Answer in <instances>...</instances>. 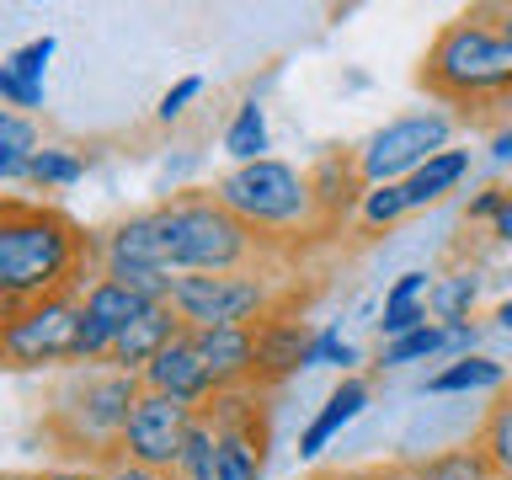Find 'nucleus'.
Wrapping results in <instances>:
<instances>
[{
	"label": "nucleus",
	"mask_w": 512,
	"mask_h": 480,
	"mask_svg": "<svg viewBox=\"0 0 512 480\" xmlns=\"http://www.w3.org/2000/svg\"><path fill=\"white\" fill-rule=\"evenodd\" d=\"M400 475H406V480H496L491 464H486V454L475 448V438L459 443V448H438V454L406 464Z\"/></svg>",
	"instance_id": "obj_18"
},
{
	"label": "nucleus",
	"mask_w": 512,
	"mask_h": 480,
	"mask_svg": "<svg viewBox=\"0 0 512 480\" xmlns=\"http://www.w3.org/2000/svg\"><path fill=\"white\" fill-rule=\"evenodd\" d=\"M464 176H470V150H443V155H432L422 171L406 182V192H411V208H427V203H438V198H448Z\"/></svg>",
	"instance_id": "obj_19"
},
{
	"label": "nucleus",
	"mask_w": 512,
	"mask_h": 480,
	"mask_svg": "<svg viewBox=\"0 0 512 480\" xmlns=\"http://www.w3.org/2000/svg\"><path fill=\"white\" fill-rule=\"evenodd\" d=\"M491 160H496V166H512V123L491 139Z\"/></svg>",
	"instance_id": "obj_36"
},
{
	"label": "nucleus",
	"mask_w": 512,
	"mask_h": 480,
	"mask_svg": "<svg viewBox=\"0 0 512 480\" xmlns=\"http://www.w3.org/2000/svg\"><path fill=\"white\" fill-rule=\"evenodd\" d=\"M507 192H512V187H486V192H480V198L470 203V219L496 224V219H502V208H507Z\"/></svg>",
	"instance_id": "obj_33"
},
{
	"label": "nucleus",
	"mask_w": 512,
	"mask_h": 480,
	"mask_svg": "<svg viewBox=\"0 0 512 480\" xmlns=\"http://www.w3.org/2000/svg\"><path fill=\"white\" fill-rule=\"evenodd\" d=\"M358 214H363V230H390V224H400L406 214H416V208H411L406 182H384V187H368L363 192Z\"/></svg>",
	"instance_id": "obj_26"
},
{
	"label": "nucleus",
	"mask_w": 512,
	"mask_h": 480,
	"mask_svg": "<svg viewBox=\"0 0 512 480\" xmlns=\"http://www.w3.org/2000/svg\"><path fill=\"white\" fill-rule=\"evenodd\" d=\"M43 480H102L96 464H54V470H43Z\"/></svg>",
	"instance_id": "obj_35"
},
{
	"label": "nucleus",
	"mask_w": 512,
	"mask_h": 480,
	"mask_svg": "<svg viewBox=\"0 0 512 480\" xmlns=\"http://www.w3.org/2000/svg\"><path fill=\"white\" fill-rule=\"evenodd\" d=\"M214 198L230 208L235 219H246L256 235L278 240V235H304V230H326L310 187V171L288 166V160L267 155L251 166H230L214 182Z\"/></svg>",
	"instance_id": "obj_5"
},
{
	"label": "nucleus",
	"mask_w": 512,
	"mask_h": 480,
	"mask_svg": "<svg viewBox=\"0 0 512 480\" xmlns=\"http://www.w3.org/2000/svg\"><path fill=\"white\" fill-rule=\"evenodd\" d=\"M363 406H368V379H358V374H347L336 390L326 395V406L315 411V422L299 432V459H320L331 448V438L342 432L347 422H358L363 416Z\"/></svg>",
	"instance_id": "obj_14"
},
{
	"label": "nucleus",
	"mask_w": 512,
	"mask_h": 480,
	"mask_svg": "<svg viewBox=\"0 0 512 480\" xmlns=\"http://www.w3.org/2000/svg\"><path fill=\"white\" fill-rule=\"evenodd\" d=\"M427 294H432L427 272H400V278L390 283V294H384V304H411V299H427Z\"/></svg>",
	"instance_id": "obj_32"
},
{
	"label": "nucleus",
	"mask_w": 512,
	"mask_h": 480,
	"mask_svg": "<svg viewBox=\"0 0 512 480\" xmlns=\"http://www.w3.org/2000/svg\"><path fill=\"white\" fill-rule=\"evenodd\" d=\"M491 230H496V235H502V240H512V192H507V208H502V219H496V224H491Z\"/></svg>",
	"instance_id": "obj_37"
},
{
	"label": "nucleus",
	"mask_w": 512,
	"mask_h": 480,
	"mask_svg": "<svg viewBox=\"0 0 512 480\" xmlns=\"http://www.w3.org/2000/svg\"><path fill=\"white\" fill-rule=\"evenodd\" d=\"M427 96L448 107H480L512 96V38L491 22V11L459 16L432 38L422 70H416Z\"/></svg>",
	"instance_id": "obj_4"
},
{
	"label": "nucleus",
	"mask_w": 512,
	"mask_h": 480,
	"mask_svg": "<svg viewBox=\"0 0 512 480\" xmlns=\"http://www.w3.org/2000/svg\"><path fill=\"white\" fill-rule=\"evenodd\" d=\"M443 326L432 320V326L422 331H411V336H400V342H379V363L384 368H406V363H427V358H443Z\"/></svg>",
	"instance_id": "obj_27"
},
{
	"label": "nucleus",
	"mask_w": 512,
	"mask_h": 480,
	"mask_svg": "<svg viewBox=\"0 0 512 480\" xmlns=\"http://www.w3.org/2000/svg\"><path fill=\"white\" fill-rule=\"evenodd\" d=\"M310 187H315V203H320V219L326 224H336L352 203H363V192H368L363 171H358V155H347V150L320 155L310 166Z\"/></svg>",
	"instance_id": "obj_15"
},
{
	"label": "nucleus",
	"mask_w": 512,
	"mask_h": 480,
	"mask_svg": "<svg viewBox=\"0 0 512 480\" xmlns=\"http://www.w3.org/2000/svg\"><path fill=\"white\" fill-rule=\"evenodd\" d=\"M272 240L235 219L214 192L176 198L118 219L96 240V278H118L144 299H166L171 278L187 272H262Z\"/></svg>",
	"instance_id": "obj_1"
},
{
	"label": "nucleus",
	"mask_w": 512,
	"mask_h": 480,
	"mask_svg": "<svg viewBox=\"0 0 512 480\" xmlns=\"http://www.w3.org/2000/svg\"><path fill=\"white\" fill-rule=\"evenodd\" d=\"M507 363L486 358V352H470V358H454L443 363L438 374H427L422 390L427 395H475V390H507Z\"/></svg>",
	"instance_id": "obj_16"
},
{
	"label": "nucleus",
	"mask_w": 512,
	"mask_h": 480,
	"mask_svg": "<svg viewBox=\"0 0 512 480\" xmlns=\"http://www.w3.org/2000/svg\"><path fill=\"white\" fill-rule=\"evenodd\" d=\"M144 395V379L118 363H75L64 368L48 390L43 432L70 464H107L123 459V427L134 416V400Z\"/></svg>",
	"instance_id": "obj_3"
},
{
	"label": "nucleus",
	"mask_w": 512,
	"mask_h": 480,
	"mask_svg": "<svg viewBox=\"0 0 512 480\" xmlns=\"http://www.w3.org/2000/svg\"><path fill=\"white\" fill-rule=\"evenodd\" d=\"M454 118L443 107H422V112H400L384 128L363 139L358 150V171L368 187H384V182H411L416 171L427 166L432 155L454 150Z\"/></svg>",
	"instance_id": "obj_7"
},
{
	"label": "nucleus",
	"mask_w": 512,
	"mask_h": 480,
	"mask_svg": "<svg viewBox=\"0 0 512 480\" xmlns=\"http://www.w3.org/2000/svg\"><path fill=\"white\" fill-rule=\"evenodd\" d=\"M310 347H315V331L294 320L288 310L267 315L262 326H256V384H278L288 374H299V368H310Z\"/></svg>",
	"instance_id": "obj_11"
},
{
	"label": "nucleus",
	"mask_w": 512,
	"mask_h": 480,
	"mask_svg": "<svg viewBox=\"0 0 512 480\" xmlns=\"http://www.w3.org/2000/svg\"><path fill=\"white\" fill-rule=\"evenodd\" d=\"M443 336H448V342H443V358L454 363V358H470V352H475L480 326H475V320H459V326H443Z\"/></svg>",
	"instance_id": "obj_31"
},
{
	"label": "nucleus",
	"mask_w": 512,
	"mask_h": 480,
	"mask_svg": "<svg viewBox=\"0 0 512 480\" xmlns=\"http://www.w3.org/2000/svg\"><path fill=\"white\" fill-rule=\"evenodd\" d=\"M86 294V288H80ZM80 294L43 299L32 310L6 315L0 326V347L16 374L27 368H75L80 363Z\"/></svg>",
	"instance_id": "obj_8"
},
{
	"label": "nucleus",
	"mask_w": 512,
	"mask_h": 480,
	"mask_svg": "<svg viewBox=\"0 0 512 480\" xmlns=\"http://www.w3.org/2000/svg\"><path fill=\"white\" fill-rule=\"evenodd\" d=\"M491 22H496V27H502L507 38H512V6H496V11H491Z\"/></svg>",
	"instance_id": "obj_39"
},
{
	"label": "nucleus",
	"mask_w": 512,
	"mask_h": 480,
	"mask_svg": "<svg viewBox=\"0 0 512 480\" xmlns=\"http://www.w3.org/2000/svg\"><path fill=\"white\" fill-rule=\"evenodd\" d=\"M6 480H43V470H38V475H22V470H11Z\"/></svg>",
	"instance_id": "obj_40"
},
{
	"label": "nucleus",
	"mask_w": 512,
	"mask_h": 480,
	"mask_svg": "<svg viewBox=\"0 0 512 480\" xmlns=\"http://www.w3.org/2000/svg\"><path fill=\"white\" fill-rule=\"evenodd\" d=\"M475 448L486 454L496 480H512V384H507V390H496V400L486 406V416H480Z\"/></svg>",
	"instance_id": "obj_17"
},
{
	"label": "nucleus",
	"mask_w": 512,
	"mask_h": 480,
	"mask_svg": "<svg viewBox=\"0 0 512 480\" xmlns=\"http://www.w3.org/2000/svg\"><path fill=\"white\" fill-rule=\"evenodd\" d=\"M59 54V38H32V43H22L16 48V54H6V64H0V70L6 75H16V80H27V86H43V70H48V59Z\"/></svg>",
	"instance_id": "obj_28"
},
{
	"label": "nucleus",
	"mask_w": 512,
	"mask_h": 480,
	"mask_svg": "<svg viewBox=\"0 0 512 480\" xmlns=\"http://www.w3.org/2000/svg\"><path fill=\"white\" fill-rule=\"evenodd\" d=\"M214 432H219V480H262L267 438H256V432H230V427H214Z\"/></svg>",
	"instance_id": "obj_21"
},
{
	"label": "nucleus",
	"mask_w": 512,
	"mask_h": 480,
	"mask_svg": "<svg viewBox=\"0 0 512 480\" xmlns=\"http://www.w3.org/2000/svg\"><path fill=\"white\" fill-rule=\"evenodd\" d=\"M198 96H203V80H198V75H182V80H176V86H171L166 96H160L155 118H160V123H176V118L187 112V102H198Z\"/></svg>",
	"instance_id": "obj_30"
},
{
	"label": "nucleus",
	"mask_w": 512,
	"mask_h": 480,
	"mask_svg": "<svg viewBox=\"0 0 512 480\" xmlns=\"http://www.w3.org/2000/svg\"><path fill=\"white\" fill-rule=\"evenodd\" d=\"M96 278V240L54 203L0 198V320Z\"/></svg>",
	"instance_id": "obj_2"
},
{
	"label": "nucleus",
	"mask_w": 512,
	"mask_h": 480,
	"mask_svg": "<svg viewBox=\"0 0 512 480\" xmlns=\"http://www.w3.org/2000/svg\"><path fill=\"white\" fill-rule=\"evenodd\" d=\"M139 379H144V390L171 395V400H182V406H192V411H208V406L219 400V379H214V368L203 363V352H198V342H192V331L182 336V342H171Z\"/></svg>",
	"instance_id": "obj_10"
},
{
	"label": "nucleus",
	"mask_w": 512,
	"mask_h": 480,
	"mask_svg": "<svg viewBox=\"0 0 512 480\" xmlns=\"http://www.w3.org/2000/svg\"><path fill=\"white\" fill-rule=\"evenodd\" d=\"M166 299L187 331L262 326L267 315H278V288L267 272H187V278H171Z\"/></svg>",
	"instance_id": "obj_6"
},
{
	"label": "nucleus",
	"mask_w": 512,
	"mask_h": 480,
	"mask_svg": "<svg viewBox=\"0 0 512 480\" xmlns=\"http://www.w3.org/2000/svg\"><path fill=\"white\" fill-rule=\"evenodd\" d=\"M496 326H502V331L512 336V299H502V304H496Z\"/></svg>",
	"instance_id": "obj_38"
},
{
	"label": "nucleus",
	"mask_w": 512,
	"mask_h": 480,
	"mask_svg": "<svg viewBox=\"0 0 512 480\" xmlns=\"http://www.w3.org/2000/svg\"><path fill=\"white\" fill-rule=\"evenodd\" d=\"M182 336H187V326H182V315L171 310V299H155L150 310L134 320V326L118 331V342H112V358H107V363L128 368V374H144V368H150L171 342H182Z\"/></svg>",
	"instance_id": "obj_12"
},
{
	"label": "nucleus",
	"mask_w": 512,
	"mask_h": 480,
	"mask_svg": "<svg viewBox=\"0 0 512 480\" xmlns=\"http://www.w3.org/2000/svg\"><path fill=\"white\" fill-rule=\"evenodd\" d=\"M38 128H32V118H22V112H0V176L6 182H27V166L32 155H38Z\"/></svg>",
	"instance_id": "obj_22"
},
{
	"label": "nucleus",
	"mask_w": 512,
	"mask_h": 480,
	"mask_svg": "<svg viewBox=\"0 0 512 480\" xmlns=\"http://www.w3.org/2000/svg\"><path fill=\"white\" fill-rule=\"evenodd\" d=\"M198 416L203 411L182 406V400L144 390L134 400L128 427H123V459L144 464V470H160V475H176V464H182V448L192 438V427H198Z\"/></svg>",
	"instance_id": "obj_9"
},
{
	"label": "nucleus",
	"mask_w": 512,
	"mask_h": 480,
	"mask_svg": "<svg viewBox=\"0 0 512 480\" xmlns=\"http://www.w3.org/2000/svg\"><path fill=\"white\" fill-rule=\"evenodd\" d=\"M272 139H267V112L256 102H240L230 128H224V155L235 160V166H251V160H267Z\"/></svg>",
	"instance_id": "obj_20"
},
{
	"label": "nucleus",
	"mask_w": 512,
	"mask_h": 480,
	"mask_svg": "<svg viewBox=\"0 0 512 480\" xmlns=\"http://www.w3.org/2000/svg\"><path fill=\"white\" fill-rule=\"evenodd\" d=\"M80 176H86V160H80L75 150H64V144H43V150L32 155V166H27V182L38 187V192L75 187Z\"/></svg>",
	"instance_id": "obj_24"
},
{
	"label": "nucleus",
	"mask_w": 512,
	"mask_h": 480,
	"mask_svg": "<svg viewBox=\"0 0 512 480\" xmlns=\"http://www.w3.org/2000/svg\"><path fill=\"white\" fill-rule=\"evenodd\" d=\"M358 363V347L342 342V326H326L315 331V347H310V368H352Z\"/></svg>",
	"instance_id": "obj_29"
},
{
	"label": "nucleus",
	"mask_w": 512,
	"mask_h": 480,
	"mask_svg": "<svg viewBox=\"0 0 512 480\" xmlns=\"http://www.w3.org/2000/svg\"><path fill=\"white\" fill-rule=\"evenodd\" d=\"M102 480H171V475H160V470H144V464L118 459V464H107V470H102Z\"/></svg>",
	"instance_id": "obj_34"
},
{
	"label": "nucleus",
	"mask_w": 512,
	"mask_h": 480,
	"mask_svg": "<svg viewBox=\"0 0 512 480\" xmlns=\"http://www.w3.org/2000/svg\"><path fill=\"white\" fill-rule=\"evenodd\" d=\"M475 299H480V272H448V278L432 283L427 310L438 326H459V320L475 315Z\"/></svg>",
	"instance_id": "obj_23"
},
{
	"label": "nucleus",
	"mask_w": 512,
	"mask_h": 480,
	"mask_svg": "<svg viewBox=\"0 0 512 480\" xmlns=\"http://www.w3.org/2000/svg\"><path fill=\"white\" fill-rule=\"evenodd\" d=\"M171 480H219V432L208 416H198V427H192V438L182 448V464H176Z\"/></svg>",
	"instance_id": "obj_25"
},
{
	"label": "nucleus",
	"mask_w": 512,
	"mask_h": 480,
	"mask_svg": "<svg viewBox=\"0 0 512 480\" xmlns=\"http://www.w3.org/2000/svg\"><path fill=\"white\" fill-rule=\"evenodd\" d=\"M203 363L214 368L219 395L224 390H251L256 384V326H224V331H192Z\"/></svg>",
	"instance_id": "obj_13"
}]
</instances>
